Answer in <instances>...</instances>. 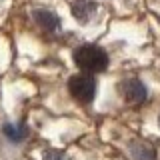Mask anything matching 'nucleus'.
Listing matches in <instances>:
<instances>
[{"instance_id":"1","label":"nucleus","mask_w":160,"mask_h":160,"mask_svg":"<svg viewBox=\"0 0 160 160\" xmlns=\"http://www.w3.org/2000/svg\"><path fill=\"white\" fill-rule=\"evenodd\" d=\"M74 62L84 72H102L108 66V54L96 44H82L74 50Z\"/></svg>"},{"instance_id":"2","label":"nucleus","mask_w":160,"mask_h":160,"mask_svg":"<svg viewBox=\"0 0 160 160\" xmlns=\"http://www.w3.org/2000/svg\"><path fill=\"white\" fill-rule=\"evenodd\" d=\"M68 92L76 102L88 104L92 102L94 94H96V80L90 74H74L68 80Z\"/></svg>"},{"instance_id":"3","label":"nucleus","mask_w":160,"mask_h":160,"mask_svg":"<svg viewBox=\"0 0 160 160\" xmlns=\"http://www.w3.org/2000/svg\"><path fill=\"white\" fill-rule=\"evenodd\" d=\"M120 94L128 104H142L146 100V86L140 82L138 78H126L120 82Z\"/></svg>"},{"instance_id":"4","label":"nucleus","mask_w":160,"mask_h":160,"mask_svg":"<svg viewBox=\"0 0 160 160\" xmlns=\"http://www.w3.org/2000/svg\"><path fill=\"white\" fill-rule=\"evenodd\" d=\"M34 22L38 24L44 32H54L60 26V20L54 12L50 10H34Z\"/></svg>"},{"instance_id":"5","label":"nucleus","mask_w":160,"mask_h":160,"mask_svg":"<svg viewBox=\"0 0 160 160\" xmlns=\"http://www.w3.org/2000/svg\"><path fill=\"white\" fill-rule=\"evenodd\" d=\"M94 10H96V4L92 0H76L72 4V14L76 16L78 22H88L90 16L94 14Z\"/></svg>"},{"instance_id":"6","label":"nucleus","mask_w":160,"mask_h":160,"mask_svg":"<svg viewBox=\"0 0 160 160\" xmlns=\"http://www.w3.org/2000/svg\"><path fill=\"white\" fill-rule=\"evenodd\" d=\"M4 134H6L10 140L18 142V140L26 138V128H24V126H12V124H6V126H4Z\"/></svg>"},{"instance_id":"7","label":"nucleus","mask_w":160,"mask_h":160,"mask_svg":"<svg viewBox=\"0 0 160 160\" xmlns=\"http://www.w3.org/2000/svg\"><path fill=\"white\" fill-rule=\"evenodd\" d=\"M44 160H66V156L56 150H48V152H44Z\"/></svg>"}]
</instances>
